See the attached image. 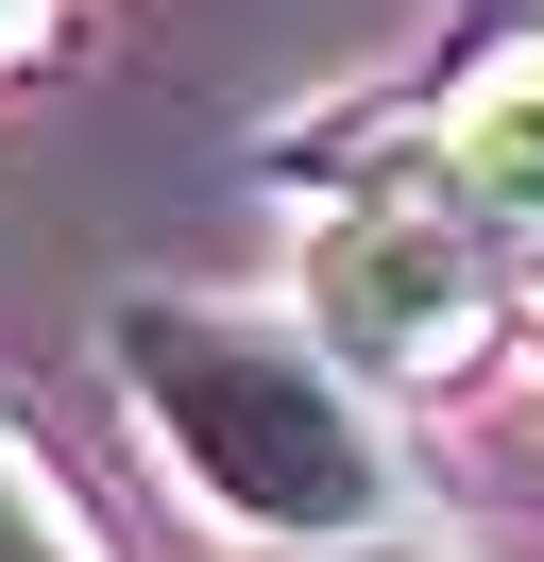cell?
Instances as JSON below:
<instances>
[{
    "label": "cell",
    "mask_w": 544,
    "mask_h": 562,
    "mask_svg": "<svg viewBox=\"0 0 544 562\" xmlns=\"http://www.w3.org/2000/svg\"><path fill=\"white\" fill-rule=\"evenodd\" d=\"M34 35H52V0H0V69H18V52H34Z\"/></svg>",
    "instance_id": "8992f818"
},
{
    "label": "cell",
    "mask_w": 544,
    "mask_h": 562,
    "mask_svg": "<svg viewBox=\"0 0 544 562\" xmlns=\"http://www.w3.org/2000/svg\"><path fill=\"white\" fill-rule=\"evenodd\" d=\"M272 562H476V546H408V528H358V546H272Z\"/></svg>",
    "instance_id": "5b68a950"
},
{
    "label": "cell",
    "mask_w": 544,
    "mask_h": 562,
    "mask_svg": "<svg viewBox=\"0 0 544 562\" xmlns=\"http://www.w3.org/2000/svg\"><path fill=\"white\" fill-rule=\"evenodd\" d=\"M0 562H120L86 512H68V477L18 443V426H0Z\"/></svg>",
    "instance_id": "277c9868"
},
{
    "label": "cell",
    "mask_w": 544,
    "mask_h": 562,
    "mask_svg": "<svg viewBox=\"0 0 544 562\" xmlns=\"http://www.w3.org/2000/svg\"><path fill=\"white\" fill-rule=\"evenodd\" d=\"M426 205H460L476 239H528L544 256V35H494L426 103Z\"/></svg>",
    "instance_id": "3957f363"
},
{
    "label": "cell",
    "mask_w": 544,
    "mask_h": 562,
    "mask_svg": "<svg viewBox=\"0 0 544 562\" xmlns=\"http://www.w3.org/2000/svg\"><path fill=\"white\" fill-rule=\"evenodd\" d=\"M290 324L358 392H442V375L494 358V239L460 205H426V188H374V205H340L306 239V307Z\"/></svg>",
    "instance_id": "7a4b0ae2"
},
{
    "label": "cell",
    "mask_w": 544,
    "mask_h": 562,
    "mask_svg": "<svg viewBox=\"0 0 544 562\" xmlns=\"http://www.w3.org/2000/svg\"><path fill=\"white\" fill-rule=\"evenodd\" d=\"M120 392L170 443V477L256 546H358L392 528V426L306 324L222 307V290H120Z\"/></svg>",
    "instance_id": "6da1fadb"
}]
</instances>
